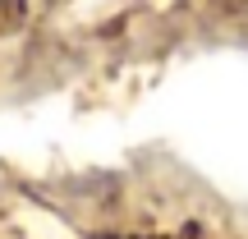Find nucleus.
Wrapping results in <instances>:
<instances>
[{
    "label": "nucleus",
    "instance_id": "nucleus-1",
    "mask_svg": "<svg viewBox=\"0 0 248 239\" xmlns=\"http://www.w3.org/2000/svg\"><path fill=\"white\" fill-rule=\"evenodd\" d=\"M110 239H124V235H110Z\"/></svg>",
    "mask_w": 248,
    "mask_h": 239
}]
</instances>
